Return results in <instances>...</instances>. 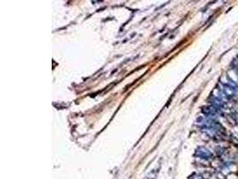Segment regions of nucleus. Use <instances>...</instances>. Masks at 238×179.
<instances>
[{
	"instance_id": "obj_1",
	"label": "nucleus",
	"mask_w": 238,
	"mask_h": 179,
	"mask_svg": "<svg viewBox=\"0 0 238 179\" xmlns=\"http://www.w3.org/2000/svg\"><path fill=\"white\" fill-rule=\"evenodd\" d=\"M220 91L225 94V96L228 98V99H231L233 98L235 95L236 94L237 92V90L236 87L232 86L231 84H229L228 83H221V88H220Z\"/></svg>"
}]
</instances>
